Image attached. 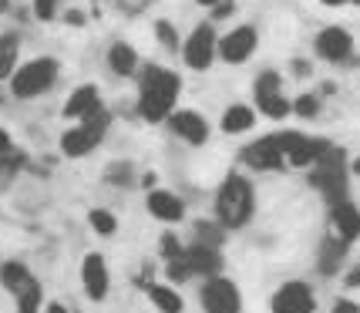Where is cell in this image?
<instances>
[{
    "label": "cell",
    "instance_id": "6da1fadb",
    "mask_svg": "<svg viewBox=\"0 0 360 313\" xmlns=\"http://www.w3.org/2000/svg\"><path fill=\"white\" fill-rule=\"evenodd\" d=\"M179 91H182V78L162 68V64H145L139 81V111L145 122H165L175 111V101H179Z\"/></svg>",
    "mask_w": 360,
    "mask_h": 313
},
{
    "label": "cell",
    "instance_id": "7a4b0ae2",
    "mask_svg": "<svg viewBox=\"0 0 360 313\" xmlns=\"http://www.w3.org/2000/svg\"><path fill=\"white\" fill-rule=\"evenodd\" d=\"M256 212V189L246 175L229 172L216 192V222L222 229H243Z\"/></svg>",
    "mask_w": 360,
    "mask_h": 313
},
{
    "label": "cell",
    "instance_id": "3957f363",
    "mask_svg": "<svg viewBox=\"0 0 360 313\" xmlns=\"http://www.w3.org/2000/svg\"><path fill=\"white\" fill-rule=\"evenodd\" d=\"M54 81H58V61L54 58H34L27 64H17V71L11 75V91L20 101H31V98H41L44 91H51Z\"/></svg>",
    "mask_w": 360,
    "mask_h": 313
},
{
    "label": "cell",
    "instance_id": "277c9868",
    "mask_svg": "<svg viewBox=\"0 0 360 313\" xmlns=\"http://www.w3.org/2000/svg\"><path fill=\"white\" fill-rule=\"evenodd\" d=\"M205 313H239L243 310V297H239V286L229 276H209L199 290Z\"/></svg>",
    "mask_w": 360,
    "mask_h": 313
},
{
    "label": "cell",
    "instance_id": "5b68a950",
    "mask_svg": "<svg viewBox=\"0 0 360 313\" xmlns=\"http://www.w3.org/2000/svg\"><path fill=\"white\" fill-rule=\"evenodd\" d=\"M280 148H283V162L293 165V169H307V165H316V158L327 152L330 141L323 139H307L300 132H280Z\"/></svg>",
    "mask_w": 360,
    "mask_h": 313
},
{
    "label": "cell",
    "instance_id": "8992f818",
    "mask_svg": "<svg viewBox=\"0 0 360 313\" xmlns=\"http://www.w3.org/2000/svg\"><path fill=\"white\" fill-rule=\"evenodd\" d=\"M216 44H219V37L212 31V24L205 20V24H199L195 31L188 34V41L182 44V58H186L192 71H209L212 61H216Z\"/></svg>",
    "mask_w": 360,
    "mask_h": 313
},
{
    "label": "cell",
    "instance_id": "52a82bcc",
    "mask_svg": "<svg viewBox=\"0 0 360 313\" xmlns=\"http://www.w3.org/2000/svg\"><path fill=\"white\" fill-rule=\"evenodd\" d=\"M256 47H259V34H256V27L239 24V27H233L226 37H219L216 58H222L226 64H243L256 54Z\"/></svg>",
    "mask_w": 360,
    "mask_h": 313
},
{
    "label": "cell",
    "instance_id": "ba28073f",
    "mask_svg": "<svg viewBox=\"0 0 360 313\" xmlns=\"http://www.w3.org/2000/svg\"><path fill=\"white\" fill-rule=\"evenodd\" d=\"M269 307H273V313H314L316 310V297L303 280H290L273 293Z\"/></svg>",
    "mask_w": 360,
    "mask_h": 313
},
{
    "label": "cell",
    "instance_id": "9c48e42d",
    "mask_svg": "<svg viewBox=\"0 0 360 313\" xmlns=\"http://www.w3.org/2000/svg\"><path fill=\"white\" fill-rule=\"evenodd\" d=\"M81 286H84L88 300H94V303H101V300L108 297L111 273H108V263H105L101 253H88V256L81 260Z\"/></svg>",
    "mask_w": 360,
    "mask_h": 313
},
{
    "label": "cell",
    "instance_id": "30bf717a",
    "mask_svg": "<svg viewBox=\"0 0 360 313\" xmlns=\"http://www.w3.org/2000/svg\"><path fill=\"white\" fill-rule=\"evenodd\" d=\"M243 162L256 169V172H276L283 169V148H280V139L276 135H266V139H256L252 145L243 148Z\"/></svg>",
    "mask_w": 360,
    "mask_h": 313
},
{
    "label": "cell",
    "instance_id": "8fae6325",
    "mask_svg": "<svg viewBox=\"0 0 360 313\" xmlns=\"http://www.w3.org/2000/svg\"><path fill=\"white\" fill-rule=\"evenodd\" d=\"M316 54L330 64H340L354 54V37L344 27H323L316 34Z\"/></svg>",
    "mask_w": 360,
    "mask_h": 313
},
{
    "label": "cell",
    "instance_id": "7c38bea8",
    "mask_svg": "<svg viewBox=\"0 0 360 313\" xmlns=\"http://www.w3.org/2000/svg\"><path fill=\"white\" fill-rule=\"evenodd\" d=\"M165 122L188 145H205L209 141V122H205V115H199V111H172Z\"/></svg>",
    "mask_w": 360,
    "mask_h": 313
},
{
    "label": "cell",
    "instance_id": "4fadbf2b",
    "mask_svg": "<svg viewBox=\"0 0 360 313\" xmlns=\"http://www.w3.org/2000/svg\"><path fill=\"white\" fill-rule=\"evenodd\" d=\"M330 226H333V236H340L344 243H357L360 239V209L350 199H340V203L330 205Z\"/></svg>",
    "mask_w": 360,
    "mask_h": 313
},
{
    "label": "cell",
    "instance_id": "5bb4252c",
    "mask_svg": "<svg viewBox=\"0 0 360 313\" xmlns=\"http://www.w3.org/2000/svg\"><path fill=\"white\" fill-rule=\"evenodd\" d=\"M145 205H148V212H152L158 222H182L186 219V203H182L175 192H169V189H152L148 199H145Z\"/></svg>",
    "mask_w": 360,
    "mask_h": 313
},
{
    "label": "cell",
    "instance_id": "9a60e30c",
    "mask_svg": "<svg viewBox=\"0 0 360 313\" xmlns=\"http://www.w3.org/2000/svg\"><path fill=\"white\" fill-rule=\"evenodd\" d=\"M141 290H145V297L152 300V307H155L158 313H186V300H182V293L175 290V286H169V283H141Z\"/></svg>",
    "mask_w": 360,
    "mask_h": 313
},
{
    "label": "cell",
    "instance_id": "2e32d148",
    "mask_svg": "<svg viewBox=\"0 0 360 313\" xmlns=\"http://www.w3.org/2000/svg\"><path fill=\"white\" fill-rule=\"evenodd\" d=\"M98 84H81L75 88V94L64 101V118H84V115H91L94 108H101V98H98Z\"/></svg>",
    "mask_w": 360,
    "mask_h": 313
},
{
    "label": "cell",
    "instance_id": "e0dca14e",
    "mask_svg": "<svg viewBox=\"0 0 360 313\" xmlns=\"http://www.w3.org/2000/svg\"><path fill=\"white\" fill-rule=\"evenodd\" d=\"M347 250H350V243H344L340 236H333V233H330L327 239H323V246H320V263H316V269H320V276H333L337 269L344 267Z\"/></svg>",
    "mask_w": 360,
    "mask_h": 313
},
{
    "label": "cell",
    "instance_id": "ac0fdd59",
    "mask_svg": "<svg viewBox=\"0 0 360 313\" xmlns=\"http://www.w3.org/2000/svg\"><path fill=\"white\" fill-rule=\"evenodd\" d=\"M186 260H188V269L192 276H219L222 273V256L219 250H202V246H188L186 250Z\"/></svg>",
    "mask_w": 360,
    "mask_h": 313
},
{
    "label": "cell",
    "instance_id": "d6986e66",
    "mask_svg": "<svg viewBox=\"0 0 360 313\" xmlns=\"http://www.w3.org/2000/svg\"><path fill=\"white\" fill-rule=\"evenodd\" d=\"M98 141H101V139H94L88 128L75 125V128H68V132L61 135V152L68 158H84L88 152H94V148H98Z\"/></svg>",
    "mask_w": 360,
    "mask_h": 313
},
{
    "label": "cell",
    "instance_id": "ffe728a7",
    "mask_svg": "<svg viewBox=\"0 0 360 313\" xmlns=\"http://www.w3.org/2000/svg\"><path fill=\"white\" fill-rule=\"evenodd\" d=\"M108 68L118 75V78H131L135 71H139V54H135V47L125 44V41H115L108 47Z\"/></svg>",
    "mask_w": 360,
    "mask_h": 313
},
{
    "label": "cell",
    "instance_id": "44dd1931",
    "mask_svg": "<svg viewBox=\"0 0 360 313\" xmlns=\"http://www.w3.org/2000/svg\"><path fill=\"white\" fill-rule=\"evenodd\" d=\"M222 132L226 135H243V132H250L256 125V111L250 105H229V108L222 111Z\"/></svg>",
    "mask_w": 360,
    "mask_h": 313
},
{
    "label": "cell",
    "instance_id": "7402d4cb",
    "mask_svg": "<svg viewBox=\"0 0 360 313\" xmlns=\"http://www.w3.org/2000/svg\"><path fill=\"white\" fill-rule=\"evenodd\" d=\"M14 297H17V313H41L44 310V286L34 280V276L17 290Z\"/></svg>",
    "mask_w": 360,
    "mask_h": 313
},
{
    "label": "cell",
    "instance_id": "603a6c76",
    "mask_svg": "<svg viewBox=\"0 0 360 313\" xmlns=\"http://www.w3.org/2000/svg\"><path fill=\"white\" fill-rule=\"evenodd\" d=\"M17 58H20V37L4 34L0 37V81H11V75L17 71Z\"/></svg>",
    "mask_w": 360,
    "mask_h": 313
},
{
    "label": "cell",
    "instance_id": "cb8c5ba5",
    "mask_svg": "<svg viewBox=\"0 0 360 313\" xmlns=\"http://www.w3.org/2000/svg\"><path fill=\"white\" fill-rule=\"evenodd\" d=\"M195 243L192 246H202V250H222V243H226V229H222L219 222H195Z\"/></svg>",
    "mask_w": 360,
    "mask_h": 313
},
{
    "label": "cell",
    "instance_id": "d4e9b609",
    "mask_svg": "<svg viewBox=\"0 0 360 313\" xmlns=\"http://www.w3.org/2000/svg\"><path fill=\"white\" fill-rule=\"evenodd\" d=\"M27 280H31V269L24 267L20 260H7V263L0 267V283H4V290H7V293H17Z\"/></svg>",
    "mask_w": 360,
    "mask_h": 313
},
{
    "label": "cell",
    "instance_id": "484cf974",
    "mask_svg": "<svg viewBox=\"0 0 360 313\" xmlns=\"http://www.w3.org/2000/svg\"><path fill=\"white\" fill-rule=\"evenodd\" d=\"M256 105H259V111H263L266 118H273V122H283V118H286V115L293 111V105H290V98H283V91L266 94V98H259Z\"/></svg>",
    "mask_w": 360,
    "mask_h": 313
},
{
    "label": "cell",
    "instance_id": "4316f807",
    "mask_svg": "<svg viewBox=\"0 0 360 313\" xmlns=\"http://www.w3.org/2000/svg\"><path fill=\"white\" fill-rule=\"evenodd\" d=\"M88 222H91L94 233L105 236V239L118 233V219H115V212H108V209H91V212H88Z\"/></svg>",
    "mask_w": 360,
    "mask_h": 313
},
{
    "label": "cell",
    "instance_id": "83f0119b",
    "mask_svg": "<svg viewBox=\"0 0 360 313\" xmlns=\"http://www.w3.org/2000/svg\"><path fill=\"white\" fill-rule=\"evenodd\" d=\"M108 125H111V115H108V108H105V105H101V108H94L91 115H84V118H81V128H88L94 139H105Z\"/></svg>",
    "mask_w": 360,
    "mask_h": 313
},
{
    "label": "cell",
    "instance_id": "f1b7e54d",
    "mask_svg": "<svg viewBox=\"0 0 360 313\" xmlns=\"http://www.w3.org/2000/svg\"><path fill=\"white\" fill-rule=\"evenodd\" d=\"M276 91H283L280 71H263L259 78L252 81V94H256V101H259V98H266V94H276Z\"/></svg>",
    "mask_w": 360,
    "mask_h": 313
},
{
    "label": "cell",
    "instance_id": "f546056e",
    "mask_svg": "<svg viewBox=\"0 0 360 313\" xmlns=\"http://www.w3.org/2000/svg\"><path fill=\"white\" fill-rule=\"evenodd\" d=\"M155 37L165 51H179V47H182V37H179V31H175L169 20H158L155 24Z\"/></svg>",
    "mask_w": 360,
    "mask_h": 313
},
{
    "label": "cell",
    "instance_id": "4dcf8cb0",
    "mask_svg": "<svg viewBox=\"0 0 360 313\" xmlns=\"http://www.w3.org/2000/svg\"><path fill=\"white\" fill-rule=\"evenodd\" d=\"M165 273H169V280H172V286H175V283H186V280H192V269H188L186 253H182L179 260H169V263H165Z\"/></svg>",
    "mask_w": 360,
    "mask_h": 313
},
{
    "label": "cell",
    "instance_id": "1f68e13d",
    "mask_svg": "<svg viewBox=\"0 0 360 313\" xmlns=\"http://www.w3.org/2000/svg\"><path fill=\"white\" fill-rule=\"evenodd\" d=\"M158 253H162V260L169 263V260H179L182 256V243H179V236L175 233H162V239H158Z\"/></svg>",
    "mask_w": 360,
    "mask_h": 313
},
{
    "label": "cell",
    "instance_id": "d6a6232c",
    "mask_svg": "<svg viewBox=\"0 0 360 313\" xmlns=\"http://www.w3.org/2000/svg\"><path fill=\"white\" fill-rule=\"evenodd\" d=\"M293 111H297L300 118H314L316 111H320V98L316 94H300L297 101H293Z\"/></svg>",
    "mask_w": 360,
    "mask_h": 313
},
{
    "label": "cell",
    "instance_id": "836d02e7",
    "mask_svg": "<svg viewBox=\"0 0 360 313\" xmlns=\"http://www.w3.org/2000/svg\"><path fill=\"white\" fill-rule=\"evenodd\" d=\"M58 7H61V0H34L37 20H54V17H58Z\"/></svg>",
    "mask_w": 360,
    "mask_h": 313
},
{
    "label": "cell",
    "instance_id": "e575fe53",
    "mask_svg": "<svg viewBox=\"0 0 360 313\" xmlns=\"http://www.w3.org/2000/svg\"><path fill=\"white\" fill-rule=\"evenodd\" d=\"M330 313H360V307L354 303V300H337V303H333V310H330Z\"/></svg>",
    "mask_w": 360,
    "mask_h": 313
},
{
    "label": "cell",
    "instance_id": "d590c367",
    "mask_svg": "<svg viewBox=\"0 0 360 313\" xmlns=\"http://www.w3.org/2000/svg\"><path fill=\"white\" fill-rule=\"evenodd\" d=\"M347 286L354 290V286H360V267H354L350 273H347Z\"/></svg>",
    "mask_w": 360,
    "mask_h": 313
},
{
    "label": "cell",
    "instance_id": "8d00e7d4",
    "mask_svg": "<svg viewBox=\"0 0 360 313\" xmlns=\"http://www.w3.org/2000/svg\"><path fill=\"white\" fill-rule=\"evenodd\" d=\"M44 313H71V310H68L64 303H58V300H51V303L44 307Z\"/></svg>",
    "mask_w": 360,
    "mask_h": 313
},
{
    "label": "cell",
    "instance_id": "74e56055",
    "mask_svg": "<svg viewBox=\"0 0 360 313\" xmlns=\"http://www.w3.org/2000/svg\"><path fill=\"white\" fill-rule=\"evenodd\" d=\"M4 148H11V135H7L4 125H0V152H4Z\"/></svg>",
    "mask_w": 360,
    "mask_h": 313
},
{
    "label": "cell",
    "instance_id": "f35d334b",
    "mask_svg": "<svg viewBox=\"0 0 360 313\" xmlns=\"http://www.w3.org/2000/svg\"><path fill=\"white\" fill-rule=\"evenodd\" d=\"M320 4H327V7H344V4H350V0H320Z\"/></svg>",
    "mask_w": 360,
    "mask_h": 313
},
{
    "label": "cell",
    "instance_id": "ab89813d",
    "mask_svg": "<svg viewBox=\"0 0 360 313\" xmlns=\"http://www.w3.org/2000/svg\"><path fill=\"white\" fill-rule=\"evenodd\" d=\"M195 4H202V7H216V4H222V0H195Z\"/></svg>",
    "mask_w": 360,
    "mask_h": 313
},
{
    "label": "cell",
    "instance_id": "60d3db41",
    "mask_svg": "<svg viewBox=\"0 0 360 313\" xmlns=\"http://www.w3.org/2000/svg\"><path fill=\"white\" fill-rule=\"evenodd\" d=\"M350 169H354V175H360V158H354V162H350Z\"/></svg>",
    "mask_w": 360,
    "mask_h": 313
},
{
    "label": "cell",
    "instance_id": "b9f144b4",
    "mask_svg": "<svg viewBox=\"0 0 360 313\" xmlns=\"http://www.w3.org/2000/svg\"><path fill=\"white\" fill-rule=\"evenodd\" d=\"M7 7H11V0H0V14H4V11H7Z\"/></svg>",
    "mask_w": 360,
    "mask_h": 313
},
{
    "label": "cell",
    "instance_id": "7bdbcfd3",
    "mask_svg": "<svg viewBox=\"0 0 360 313\" xmlns=\"http://www.w3.org/2000/svg\"><path fill=\"white\" fill-rule=\"evenodd\" d=\"M350 4H357V7H360V0H350Z\"/></svg>",
    "mask_w": 360,
    "mask_h": 313
}]
</instances>
